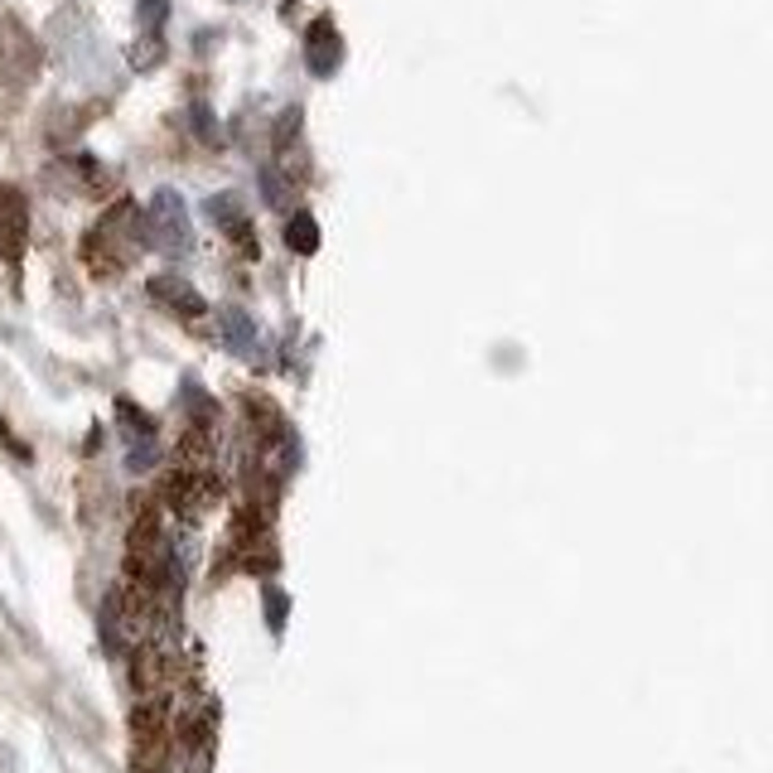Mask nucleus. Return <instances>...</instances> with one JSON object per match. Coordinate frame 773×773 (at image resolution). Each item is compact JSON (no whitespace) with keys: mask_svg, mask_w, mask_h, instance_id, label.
Masks as SVG:
<instances>
[{"mask_svg":"<svg viewBox=\"0 0 773 773\" xmlns=\"http://www.w3.org/2000/svg\"><path fill=\"white\" fill-rule=\"evenodd\" d=\"M145 247V223L131 204H116L97 218V228L83 237V261L92 276H122Z\"/></svg>","mask_w":773,"mask_h":773,"instance_id":"f257e3e1","label":"nucleus"},{"mask_svg":"<svg viewBox=\"0 0 773 773\" xmlns=\"http://www.w3.org/2000/svg\"><path fill=\"white\" fill-rule=\"evenodd\" d=\"M145 243L155 251H165V257H184L194 243L189 233V208H184V198L175 189H155L151 208H145Z\"/></svg>","mask_w":773,"mask_h":773,"instance_id":"f03ea898","label":"nucleus"},{"mask_svg":"<svg viewBox=\"0 0 773 773\" xmlns=\"http://www.w3.org/2000/svg\"><path fill=\"white\" fill-rule=\"evenodd\" d=\"M30 243V204L16 184H0V257L16 261Z\"/></svg>","mask_w":773,"mask_h":773,"instance_id":"7ed1b4c3","label":"nucleus"},{"mask_svg":"<svg viewBox=\"0 0 773 773\" xmlns=\"http://www.w3.org/2000/svg\"><path fill=\"white\" fill-rule=\"evenodd\" d=\"M151 300L159 305V310H169L175 319H204L208 315V300L194 290V281H184V276L165 271L151 281Z\"/></svg>","mask_w":773,"mask_h":773,"instance_id":"20e7f679","label":"nucleus"},{"mask_svg":"<svg viewBox=\"0 0 773 773\" xmlns=\"http://www.w3.org/2000/svg\"><path fill=\"white\" fill-rule=\"evenodd\" d=\"M305 63H310V73L329 78L343 63V39L334 30V20H315L310 34H305Z\"/></svg>","mask_w":773,"mask_h":773,"instance_id":"39448f33","label":"nucleus"},{"mask_svg":"<svg viewBox=\"0 0 773 773\" xmlns=\"http://www.w3.org/2000/svg\"><path fill=\"white\" fill-rule=\"evenodd\" d=\"M208 213H213V223H218V228L228 233L233 243L247 251V257H251V251H257V233H251V218L243 213V204H237L233 194H218V198H213V204H208Z\"/></svg>","mask_w":773,"mask_h":773,"instance_id":"423d86ee","label":"nucleus"},{"mask_svg":"<svg viewBox=\"0 0 773 773\" xmlns=\"http://www.w3.org/2000/svg\"><path fill=\"white\" fill-rule=\"evenodd\" d=\"M286 243H290V251H300V257H310V251L319 247V223L310 218V213H296V218L286 223Z\"/></svg>","mask_w":773,"mask_h":773,"instance_id":"0eeeda50","label":"nucleus"},{"mask_svg":"<svg viewBox=\"0 0 773 773\" xmlns=\"http://www.w3.org/2000/svg\"><path fill=\"white\" fill-rule=\"evenodd\" d=\"M136 10H141V30L145 34H155L159 24L169 20V0H136Z\"/></svg>","mask_w":773,"mask_h":773,"instance_id":"6e6552de","label":"nucleus"},{"mask_svg":"<svg viewBox=\"0 0 773 773\" xmlns=\"http://www.w3.org/2000/svg\"><path fill=\"white\" fill-rule=\"evenodd\" d=\"M165 59V44H159V34H145L136 49H131V63H136V69H151V63H159Z\"/></svg>","mask_w":773,"mask_h":773,"instance_id":"1a4fd4ad","label":"nucleus"},{"mask_svg":"<svg viewBox=\"0 0 773 773\" xmlns=\"http://www.w3.org/2000/svg\"><path fill=\"white\" fill-rule=\"evenodd\" d=\"M228 343H237V349H247V343H251L247 315H228Z\"/></svg>","mask_w":773,"mask_h":773,"instance_id":"9d476101","label":"nucleus"}]
</instances>
